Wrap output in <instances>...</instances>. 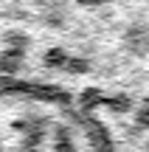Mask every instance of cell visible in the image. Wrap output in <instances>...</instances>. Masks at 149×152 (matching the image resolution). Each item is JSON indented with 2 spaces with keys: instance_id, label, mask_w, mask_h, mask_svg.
<instances>
[{
  "instance_id": "6da1fadb",
  "label": "cell",
  "mask_w": 149,
  "mask_h": 152,
  "mask_svg": "<svg viewBox=\"0 0 149 152\" xmlns=\"http://www.w3.org/2000/svg\"><path fill=\"white\" fill-rule=\"evenodd\" d=\"M124 45L132 56H146L149 54V26L146 23H129L124 28Z\"/></svg>"
},
{
  "instance_id": "7a4b0ae2",
  "label": "cell",
  "mask_w": 149,
  "mask_h": 152,
  "mask_svg": "<svg viewBox=\"0 0 149 152\" xmlns=\"http://www.w3.org/2000/svg\"><path fill=\"white\" fill-rule=\"evenodd\" d=\"M23 62H25V54H23V51H11V48H6L3 54H0V73L14 76V73L23 68Z\"/></svg>"
},
{
  "instance_id": "3957f363",
  "label": "cell",
  "mask_w": 149,
  "mask_h": 152,
  "mask_svg": "<svg viewBox=\"0 0 149 152\" xmlns=\"http://www.w3.org/2000/svg\"><path fill=\"white\" fill-rule=\"evenodd\" d=\"M68 59H71V54H68L65 48H59V45H54V48H48V51L42 54V65L51 68V71H59V68H65Z\"/></svg>"
},
{
  "instance_id": "277c9868",
  "label": "cell",
  "mask_w": 149,
  "mask_h": 152,
  "mask_svg": "<svg viewBox=\"0 0 149 152\" xmlns=\"http://www.w3.org/2000/svg\"><path fill=\"white\" fill-rule=\"evenodd\" d=\"M42 23L48 28H65L68 26V11L62 9V6H48L42 14Z\"/></svg>"
},
{
  "instance_id": "5b68a950",
  "label": "cell",
  "mask_w": 149,
  "mask_h": 152,
  "mask_svg": "<svg viewBox=\"0 0 149 152\" xmlns=\"http://www.w3.org/2000/svg\"><path fill=\"white\" fill-rule=\"evenodd\" d=\"M3 42H6V48L23 51V54H25V48L31 45V39H28V34H23V31H6L3 34Z\"/></svg>"
},
{
  "instance_id": "8992f818",
  "label": "cell",
  "mask_w": 149,
  "mask_h": 152,
  "mask_svg": "<svg viewBox=\"0 0 149 152\" xmlns=\"http://www.w3.org/2000/svg\"><path fill=\"white\" fill-rule=\"evenodd\" d=\"M65 71H68V73H73V76L87 73V71H90V62L84 59V56H71V59H68V65H65Z\"/></svg>"
},
{
  "instance_id": "52a82bcc",
  "label": "cell",
  "mask_w": 149,
  "mask_h": 152,
  "mask_svg": "<svg viewBox=\"0 0 149 152\" xmlns=\"http://www.w3.org/2000/svg\"><path fill=\"white\" fill-rule=\"evenodd\" d=\"M135 124H138L141 130H149V107H144V110L135 113Z\"/></svg>"
},
{
  "instance_id": "ba28073f",
  "label": "cell",
  "mask_w": 149,
  "mask_h": 152,
  "mask_svg": "<svg viewBox=\"0 0 149 152\" xmlns=\"http://www.w3.org/2000/svg\"><path fill=\"white\" fill-rule=\"evenodd\" d=\"M82 99H84V104H93L96 99H99V90H96V87H90V90L82 93Z\"/></svg>"
},
{
  "instance_id": "9c48e42d",
  "label": "cell",
  "mask_w": 149,
  "mask_h": 152,
  "mask_svg": "<svg viewBox=\"0 0 149 152\" xmlns=\"http://www.w3.org/2000/svg\"><path fill=\"white\" fill-rule=\"evenodd\" d=\"M76 3H82L84 9H96V6H104V0H76Z\"/></svg>"
},
{
  "instance_id": "30bf717a",
  "label": "cell",
  "mask_w": 149,
  "mask_h": 152,
  "mask_svg": "<svg viewBox=\"0 0 149 152\" xmlns=\"http://www.w3.org/2000/svg\"><path fill=\"white\" fill-rule=\"evenodd\" d=\"M34 3H37V6H45V9H48V6H54V0H34Z\"/></svg>"
}]
</instances>
